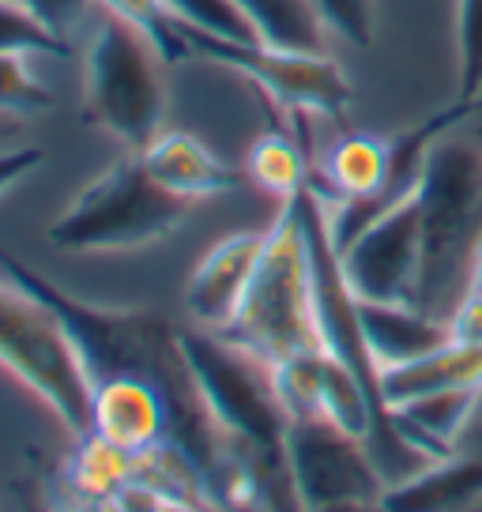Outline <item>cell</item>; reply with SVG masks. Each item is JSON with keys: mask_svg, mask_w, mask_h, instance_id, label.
Masks as SVG:
<instances>
[{"mask_svg": "<svg viewBox=\"0 0 482 512\" xmlns=\"http://www.w3.org/2000/svg\"><path fill=\"white\" fill-rule=\"evenodd\" d=\"M449 332L456 343H482V298L467 294L464 302L452 309Z\"/></svg>", "mask_w": 482, "mask_h": 512, "instance_id": "obj_27", "label": "cell"}, {"mask_svg": "<svg viewBox=\"0 0 482 512\" xmlns=\"http://www.w3.org/2000/svg\"><path fill=\"white\" fill-rule=\"evenodd\" d=\"M456 83L467 110L482 106V0H456Z\"/></svg>", "mask_w": 482, "mask_h": 512, "instance_id": "obj_21", "label": "cell"}, {"mask_svg": "<svg viewBox=\"0 0 482 512\" xmlns=\"http://www.w3.org/2000/svg\"><path fill=\"white\" fill-rule=\"evenodd\" d=\"M147 501H151V490L140 482H132L129 490L117 497H80L61 486L53 494V512H147Z\"/></svg>", "mask_w": 482, "mask_h": 512, "instance_id": "obj_24", "label": "cell"}, {"mask_svg": "<svg viewBox=\"0 0 482 512\" xmlns=\"http://www.w3.org/2000/svg\"><path fill=\"white\" fill-rule=\"evenodd\" d=\"M136 155L144 159L147 174L181 200H211V196L234 192L241 185L238 170L226 166L204 140H196L193 132L162 128L159 136Z\"/></svg>", "mask_w": 482, "mask_h": 512, "instance_id": "obj_12", "label": "cell"}, {"mask_svg": "<svg viewBox=\"0 0 482 512\" xmlns=\"http://www.w3.org/2000/svg\"><path fill=\"white\" fill-rule=\"evenodd\" d=\"M0 366L31 388L72 437L91 433L95 384L61 317L19 283H0Z\"/></svg>", "mask_w": 482, "mask_h": 512, "instance_id": "obj_4", "label": "cell"}, {"mask_svg": "<svg viewBox=\"0 0 482 512\" xmlns=\"http://www.w3.org/2000/svg\"><path fill=\"white\" fill-rule=\"evenodd\" d=\"M147 512H211V509L204 501H193V497H170V494H155V490H151Z\"/></svg>", "mask_w": 482, "mask_h": 512, "instance_id": "obj_28", "label": "cell"}, {"mask_svg": "<svg viewBox=\"0 0 482 512\" xmlns=\"http://www.w3.org/2000/svg\"><path fill=\"white\" fill-rule=\"evenodd\" d=\"M302 196L283 204L275 223L268 226V241L260 253L257 275L245 290V302L238 317L219 332L230 347L245 351L268 369L294 354L324 351L317 324L313 245H309Z\"/></svg>", "mask_w": 482, "mask_h": 512, "instance_id": "obj_2", "label": "cell"}, {"mask_svg": "<svg viewBox=\"0 0 482 512\" xmlns=\"http://www.w3.org/2000/svg\"><path fill=\"white\" fill-rule=\"evenodd\" d=\"M238 8L257 27L260 42L268 46L328 53L332 34L309 0H238Z\"/></svg>", "mask_w": 482, "mask_h": 512, "instance_id": "obj_17", "label": "cell"}, {"mask_svg": "<svg viewBox=\"0 0 482 512\" xmlns=\"http://www.w3.org/2000/svg\"><path fill=\"white\" fill-rule=\"evenodd\" d=\"M245 174H249V181L257 189L275 196L279 204L298 200L313 185V170H309L306 162V151L298 147L294 136L279 132V128H268V132H260L257 140H253L249 155H245Z\"/></svg>", "mask_w": 482, "mask_h": 512, "instance_id": "obj_16", "label": "cell"}, {"mask_svg": "<svg viewBox=\"0 0 482 512\" xmlns=\"http://www.w3.org/2000/svg\"><path fill=\"white\" fill-rule=\"evenodd\" d=\"M177 347L189 366L200 407L223 441H238L268 456L287 452L290 418L275 400L268 366L230 347L223 336L204 332H177Z\"/></svg>", "mask_w": 482, "mask_h": 512, "instance_id": "obj_6", "label": "cell"}, {"mask_svg": "<svg viewBox=\"0 0 482 512\" xmlns=\"http://www.w3.org/2000/svg\"><path fill=\"white\" fill-rule=\"evenodd\" d=\"M91 433L102 441L144 456L174 433V403L166 388L140 373H117L95 384L91 396Z\"/></svg>", "mask_w": 482, "mask_h": 512, "instance_id": "obj_10", "label": "cell"}, {"mask_svg": "<svg viewBox=\"0 0 482 512\" xmlns=\"http://www.w3.org/2000/svg\"><path fill=\"white\" fill-rule=\"evenodd\" d=\"M185 38L193 46V57L238 72L294 113H313L332 121L351 106V80L332 53H306V49L268 46V42H223L200 31H185Z\"/></svg>", "mask_w": 482, "mask_h": 512, "instance_id": "obj_7", "label": "cell"}, {"mask_svg": "<svg viewBox=\"0 0 482 512\" xmlns=\"http://www.w3.org/2000/svg\"><path fill=\"white\" fill-rule=\"evenodd\" d=\"M19 4H27L34 16L49 23L53 31L65 38L72 27H80V19L87 16V8H91V0H19Z\"/></svg>", "mask_w": 482, "mask_h": 512, "instance_id": "obj_25", "label": "cell"}, {"mask_svg": "<svg viewBox=\"0 0 482 512\" xmlns=\"http://www.w3.org/2000/svg\"><path fill=\"white\" fill-rule=\"evenodd\" d=\"M193 200L166 192L129 151L87 181L65 215L49 223V241L61 253H129L170 238L189 219Z\"/></svg>", "mask_w": 482, "mask_h": 512, "instance_id": "obj_3", "label": "cell"}, {"mask_svg": "<svg viewBox=\"0 0 482 512\" xmlns=\"http://www.w3.org/2000/svg\"><path fill=\"white\" fill-rule=\"evenodd\" d=\"M287 464L306 512H358L385 505V482L366 441L336 430L324 418L287 426Z\"/></svg>", "mask_w": 482, "mask_h": 512, "instance_id": "obj_8", "label": "cell"}, {"mask_svg": "<svg viewBox=\"0 0 482 512\" xmlns=\"http://www.w3.org/2000/svg\"><path fill=\"white\" fill-rule=\"evenodd\" d=\"M422 215V279L415 305L437 320L467 298L471 260L482 241V140L475 132L445 125L418 170Z\"/></svg>", "mask_w": 482, "mask_h": 512, "instance_id": "obj_1", "label": "cell"}, {"mask_svg": "<svg viewBox=\"0 0 482 512\" xmlns=\"http://www.w3.org/2000/svg\"><path fill=\"white\" fill-rule=\"evenodd\" d=\"M53 110V91L27 68V57H0V113L38 117Z\"/></svg>", "mask_w": 482, "mask_h": 512, "instance_id": "obj_22", "label": "cell"}, {"mask_svg": "<svg viewBox=\"0 0 482 512\" xmlns=\"http://www.w3.org/2000/svg\"><path fill=\"white\" fill-rule=\"evenodd\" d=\"M185 31H200L223 42H260L257 27L238 8V0H166Z\"/></svg>", "mask_w": 482, "mask_h": 512, "instance_id": "obj_20", "label": "cell"}, {"mask_svg": "<svg viewBox=\"0 0 482 512\" xmlns=\"http://www.w3.org/2000/svg\"><path fill=\"white\" fill-rule=\"evenodd\" d=\"M336 260L354 302L415 305L422 279V215L415 189L336 249Z\"/></svg>", "mask_w": 482, "mask_h": 512, "instance_id": "obj_9", "label": "cell"}, {"mask_svg": "<svg viewBox=\"0 0 482 512\" xmlns=\"http://www.w3.org/2000/svg\"><path fill=\"white\" fill-rule=\"evenodd\" d=\"M113 19H125L129 27L144 34L151 46L162 53L166 64H177L185 57H193V46L185 38V27L177 23L166 0H98Z\"/></svg>", "mask_w": 482, "mask_h": 512, "instance_id": "obj_18", "label": "cell"}, {"mask_svg": "<svg viewBox=\"0 0 482 512\" xmlns=\"http://www.w3.org/2000/svg\"><path fill=\"white\" fill-rule=\"evenodd\" d=\"M362 343L370 354L373 369H392L403 362H415L422 354L445 347L452 339L449 320H437L422 313L418 305H381V302H354Z\"/></svg>", "mask_w": 482, "mask_h": 512, "instance_id": "obj_13", "label": "cell"}, {"mask_svg": "<svg viewBox=\"0 0 482 512\" xmlns=\"http://www.w3.org/2000/svg\"><path fill=\"white\" fill-rule=\"evenodd\" d=\"M162 53L125 19L106 16L95 27L83 57V95L91 121L113 140L144 151L166 128Z\"/></svg>", "mask_w": 482, "mask_h": 512, "instance_id": "obj_5", "label": "cell"}, {"mask_svg": "<svg viewBox=\"0 0 482 512\" xmlns=\"http://www.w3.org/2000/svg\"><path fill=\"white\" fill-rule=\"evenodd\" d=\"M46 159L42 147H8L0 151V196L8 189H16L23 177H31L38 166Z\"/></svg>", "mask_w": 482, "mask_h": 512, "instance_id": "obj_26", "label": "cell"}, {"mask_svg": "<svg viewBox=\"0 0 482 512\" xmlns=\"http://www.w3.org/2000/svg\"><path fill=\"white\" fill-rule=\"evenodd\" d=\"M264 241L268 230H238L200 256V264L185 283V309L200 328H211L219 336L238 317L245 290L257 275Z\"/></svg>", "mask_w": 482, "mask_h": 512, "instance_id": "obj_11", "label": "cell"}, {"mask_svg": "<svg viewBox=\"0 0 482 512\" xmlns=\"http://www.w3.org/2000/svg\"><path fill=\"white\" fill-rule=\"evenodd\" d=\"M136 482V456L102 441L98 433L76 437L61 486L80 497H117Z\"/></svg>", "mask_w": 482, "mask_h": 512, "instance_id": "obj_15", "label": "cell"}, {"mask_svg": "<svg viewBox=\"0 0 482 512\" xmlns=\"http://www.w3.org/2000/svg\"><path fill=\"white\" fill-rule=\"evenodd\" d=\"M467 294H479L482 298V241L475 249V260H471V279H467Z\"/></svg>", "mask_w": 482, "mask_h": 512, "instance_id": "obj_29", "label": "cell"}, {"mask_svg": "<svg viewBox=\"0 0 482 512\" xmlns=\"http://www.w3.org/2000/svg\"><path fill=\"white\" fill-rule=\"evenodd\" d=\"M482 384V343H456L449 339L445 347L422 354L415 362L381 369L377 373V396L381 407L392 411L407 400L445 392V388H479Z\"/></svg>", "mask_w": 482, "mask_h": 512, "instance_id": "obj_14", "label": "cell"}, {"mask_svg": "<svg viewBox=\"0 0 482 512\" xmlns=\"http://www.w3.org/2000/svg\"><path fill=\"white\" fill-rule=\"evenodd\" d=\"M68 38L19 0H0V57H68Z\"/></svg>", "mask_w": 482, "mask_h": 512, "instance_id": "obj_19", "label": "cell"}, {"mask_svg": "<svg viewBox=\"0 0 482 512\" xmlns=\"http://www.w3.org/2000/svg\"><path fill=\"white\" fill-rule=\"evenodd\" d=\"M332 38L366 49L377 34V0H309Z\"/></svg>", "mask_w": 482, "mask_h": 512, "instance_id": "obj_23", "label": "cell"}]
</instances>
